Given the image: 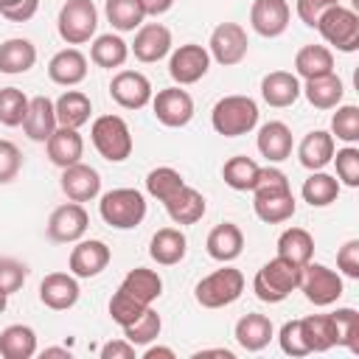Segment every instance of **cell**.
<instances>
[{
    "mask_svg": "<svg viewBox=\"0 0 359 359\" xmlns=\"http://www.w3.org/2000/svg\"><path fill=\"white\" fill-rule=\"evenodd\" d=\"M90 62L79 48H62L59 53L50 56L48 62V79L59 87H76L87 79Z\"/></svg>",
    "mask_w": 359,
    "mask_h": 359,
    "instance_id": "19",
    "label": "cell"
},
{
    "mask_svg": "<svg viewBox=\"0 0 359 359\" xmlns=\"http://www.w3.org/2000/svg\"><path fill=\"white\" fill-rule=\"evenodd\" d=\"M129 53H135L137 62L154 65L171 53V31L163 22H143L135 31V42L129 45Z\"/></svg>",
    "mask_w": 359,
    "mask_h": 359,
    "instance_id": "15",
    "label": "cell"
},
{
    "mask_svg": "<svg viewBox=\"0 0 359 359\" xmlns=\"http://www.w3.org/2000/svg\"><path fill=\"white\" fill-rule=\"evenodd\" d=\"M337 269L351 278V280H359V238H348L339 252H337Z\"/></svg>",
    "mask_w": 359,
    "mask_h": 359,
    "instance_id": "53",
    "label": "cell"
},
{
    "mask_svg": "<svg viewBox=\"0 0 359 359\" xmlns=\"http://www.w3.org/2000/svg\"><path fill=\"white\" fill-rule=\"evenodd\" d=\"M59 188L70 202H90L101 194V174L87 163H73L62 168Z\"/></svg>",
    "mask_w": 359,
    "mask_h": 359,
    "instance_id": "18",
    "label": "cell"
},
{
    "mask_svg": "<svg viewBox=\"0 0 359 359\" xmlns=\"http://www.w3.org/2000/svg\"><path fill=\"white\" fill-rule=\"evenodd\" d=\"M292 8L286 0H252L250 6V25L258 36L275 39L289 28Z\"/></svg>",
    "mask_w": 359,
    "mask_h": 359,
    "instance_id": "16",
    "label": "cell"
},
{
    "mask_svg": "<svg viewBox=\"0 0 359 359\" xmlns=\"http://www.w3.org/2000/svg\"><path fill=\"white\" fill-rule=\"evenodd\" d=\"M143 311H146V303H140L137 297H132L126 289L118 286V292H112V297H109V317L121 328H126L129 323H135Z\"/></svg>",
    "mask_w": 359,
    "mask_h": 359,
    "instance_id": "47",
    "label": "cell"
},
{
    "mask_svg": "<svg viewBox=\"0 0 359 359\" xmlns=\"http://www.w3.org/2000/svg\"><path fill=\"white\" fill-rule=\"evenodd\" d=\"M250 50V39H247V31L238 25V22H219L213 31H210V39H208V53L216 65L222 67H233L238 62H244Z\"/></svg>",
    "mask_w": 359,
    "mask_h": 359,
    "instance_id": "9",
    "label": "cell"
},
{
    "mask_svg": "<svg viewBox=\"0 0 359 359\" xmlns=\"http://www.w3.org/2000/svg\"><path fill=\"white\" fill-rule=\"evenodd\" d=\"M36 353V331L31 325L14 323L0 331V356L3 359H31Z\"/></svg>",
    "mask_w": 359,
    "mask_h": 359,
    "instance_id": "34",
    "label": "cell"
},
{
    "mask_svg": "<svg viewBox=\"0 0 359 359\" xmlns=\"http://www.w3.org/2000/svg\"><path fill=\"white\" fill-rule=\"evenodd\" d=\"M261 98L275 109L292 107L300 98V79L289 70H272L261 79Z\"/></svg>",
    "mask_w": 359,
    "mask_h": 359,
    "instance_id": "22",
    "label": "cell"
},
{
    "mask_svg": "<svg viewBox=\"0 0 359 359\" xmlns=\"http://www.w3.org/2000/svg\"><path fill=\"white\" fill-rule=\"evenodd\" d=\"M241 292H244V275H241V269L224 264L222 269L205 275L196 283L194 297H196V303L202 309H224V306L236 303L241 297Z\"/></svg>",
    "mask_w": 359,
    "mask_h": 359,
    "instance_id": "5",
    "label": "cell"
},
{
    "mask_svg": "<svg viewBox=\"0 0 359 359\" xmlns=\"http://www.w3.org/2000/svg\"><path fill=\"white\" fill-rule=\"evenodd\" d=\"M109 95L123 109H143L146 104H151L154 90L140 70H118L109 81Z\"/></svg>",
    "mask_w": 359,
    "mask_h": 359,
    "instance_id": "13",
    "label": "cell"
},
{
    "mask_svg": "<svg viewBox=\"0 0 359 359\" xmlns=\"http://www.w3.org/2000/svg\"><path fill=\"white\" fill-rule=\"evenodd\" d=\"M140 6H143V11H146V17L151 14V17H160V14H165L171 6H174V0H140Z\"/></svg>",
    "mask_w": 359,
    "mask_h": 359,
    "instance_id": "57",
    "label": "cell"
},
{
    "mask_svg": "<svg viewBox=\"0 0 359 359\" xmlns=\"http://www.w3.org/2000/svg\"><path fill=\"white\" fill-rule=\"evenodd\" d=\"M36 65V48L25 36H11L0 42V73L6 76H20L28 73Z\"/></svg>",
    "mask_w": 359,
    "mask_h": 359,
    "instance_id": "29",
    "label": "cell"
},
{
    "mask_svg": "<svg viewBox=\"0 0 359 359\" xmlns=\"http://www.w3.org/2000/svg\"><path fill=\"white\" fill-rule=\"evenodd\" d=\"M331 317L337 328V345L348 348L351 353H359V311L345 306V309H337Z\"/></svg>",
    "mask_w": 359,
    "mask_h": 359,
    "instance_id": "46",
    "label": "cell"
},
{
    "mask_svg": "<svg viewBox=\"0 0 359 359\" xmlns=\"http://www.w3.org/2000/svg\"><path fill=\"white\" fill-rule=\"evenodd\" d=\"M39 8V0H0V17L8 22H28Z\"/></svg>",
    "mask_w": 359,
    "mask_h": 359,
    "instance_id": "54",
    "label": "cell"
},
{
    "mask_svg": "<svg viewBox=\"0 0 359 359\" xmlns=\"http://www.w3.org/2000/svg\"><path fill=\"white\" fill-rule=\"evenodd\" d=\"M28 95L20 87H3L0 90V123L14 129L22 126L25 115H28Z\"/></svg>",
    "mask_w": 359,
    "mask_h": 359,
    "instance_id": "43",
    "label": "cell"
},
{
    "mask_svg": "<svg viewBox=\"0 0 359 359\" xmlns=\"http://www.w3.org/2000/svg\"><path fill=\"white\" fill-rule=\"evenodd\" d=\"M297 289L306 294L309 303H314V306H331V303H337L342 297V275L334 272L325 264L309 261L303 266V272H300Z\"/></svg>",
    "mask_w": 359,
    "mask_h": 359,
    "instance_id": "8",
    "label": "cell"
},
{
    "mask_svg": "<svg viewBox=\"0 0 359 359\" xmlns=\"http://www.w3.org/2000/svg\"><path fill=\"white\" fill-rule=\"evenodd\" d=\"M56 126H59V121H56V107H53V101H50L48 95H34V98L28 101V115H25V121H22L25 135H28L34 143H45V140L53 135Z\"/></svg>",
    "mask_w": 359,
    "mask_h": 359,
    "instance_id": "24",
    "label": "cell"
},
{
    "mask_svg": "<svg viewBox=\"0 0 359 359\" xmlns=\"http://www.w3.org/2000/svg\"><path fill=\"white\" fill-rule=\"evenodd\" d=\"M157 356H163V359H174L177 353H174L171 348H163V345H149V348L143 351V359H157Z\"/></svg>",
    "mask_w": 359,
    "mask_h": 359,
    "instance_id": "58",
    "label": "cell"
},
{
    "mask_svg": "<svg viewBox=\"0 0 359 359\" xmlns=\"http://www.w3.org/2000/svg\"><path fill=\"white\" fill-rule=\"evenodd\" d=\"M205 250H208V255H210L213 261H219V264L236 261V258L241 255V250H244V233H241V227L233 224V222L216 224V227L208 233V238H205Z\"/></svg>",
    "mask_w": 359,
    "mask_h": 359,
    "instance_id": "21",
    "label": "cell"
},
{
    "mask_svg": "<svg viewBox=\"0 0 359 359\" xmlns=\"http://www.w3.org/2000/svg\"><path fill=\"white\" fill-rule=\"evenodd\" d=\"M42 356H65V359H70V351L67 348H45Z\"/></svg>",
    "mask_w": 359,
    "mask_h": 359,
    "instance_id": "60",
    "label": "cell"
},
{
    "mask_svg": "<svg viewBox=\"0 0 359 359\" xmlns=\"http://www.w3.org/2000/svg\"><path fill=\"white\" fill-rule=\"evenodd\" d=\"M151 109L163 126L180 129V126H188L194 118V98L188 90L174 84V87L157 90V95H151Z\"/></svg>",
    "mask_w": 359,
    "mask_h": 359,
    "instance_id": "12",
    "label": "cell"
},
{
    "mask_svg": "<svg viewBox=\"0 0 359 359\" xmlns=\"http://www.w3.org/2000/svg\"><path fill=\"white\" fill-rule=\"evenodd\" d=\"M98 28V8L93 0H65L56 17V31L67 45H84L95 36Z\"/></svg>",
    "mask_w": 359,
    "mask_h": 359,
    "instance_id": "6",
    "label": "cell"
},
{
    "mask_svg": "<svg viewBox=\"0 0 359 359\" xmlns=\"http://www.w3.org/2000/svg\"><path fill=\"white\" fill-rule=\"evenodd\" d=\"M90 140L107 163H123L135 149L132 129L121 115H98L90 126Z\"/></svg>",
    "mask_w": 359,
    "mask_h": 359,
    "instance_id": "3",
    "label": "cell"
},
{
    "mask_svg": "<svg viewBox=\"0 0 359 359\" xmlns=\"http://www.w3.org/2000/svg\"><path fill=\"white\" fill-rule=\"evenodd\" d=\"M104 14H107L109 25L115 31H121V34L140 28L143 20H146V11H143L140 0H107L104 3Z\"/></svg>",
    "mask_w": 359,
    "mask_h": 359,
    "instance_id": "40",
    "label": "cell"
},
{
    "mask_svg": "<svg viewBox=\"0 0 359 359\" xmlns=\"http://www.w3.org/2000/svg\"><path fill=\"white\" fill-rule=\"evenodd\" d=\"M300 196L303 202H309L311 208H328L337 202L339 196V180L325 174L323 168L320 171H311L306 180H303V188H300Z\"/></svg>",
    "mask_w": 359,
    "mask_h": 359,
    "instance_id": "36",
    "label": "cell"
},
{
    "mask_svg": "<svg viewBox=\"0 0 359 359\" xmlns=\"http://www.w3.org/2000/svg\"><path fill=\"white\" fill-rule=\"evenodd\" d=\"M22 168V151L11 140H0V185L11 182Z\"/></svg>",
    "mask_w": 359,
    "mask_h": 359,
    "instance_id": "52",
    "label": "cell"
},
{
    "mask_svg": "<svg viewBox=\"0 0 359 359\" xmlns=\"http://www.w3.org/2000/svg\"><path fill=\"white\" fill-rule=\"evenodd\" d=\"M56 121L59 126H70V129H81L87 121H90V112H93V101L90 95H84L81 90H67L62 93L56 101Z\"/></svg>",
    "mask_w": 359,
    "mask_h": 359,
    "instance_id": "33",
    "label": "cell"
},
{
    "mask_svg": "<svg viewBox=\"0 0 359 359\" xmlns=\"http://www.w3.org/2000/svg\"><path fill=\"white\" fill-rule=\"evenodd\" d=\"M300 95H306V101L314 109H334V107L342 104L345 87H342V79L337 73H328V76H320V79H309L300 87Z\"/></svg>",
    "mask_w": 359,
    "mask_h": 359,
    "instance_id": "30",
    "label": "cell"
},
{
    "mask_svg": "<svg viewBox=\"0 0 359 359\" xmlns=\"http://www.w3.org/2000/svg\"><path fill=\"white\" fill-rule=\"evenodd\" d=\"M278 255L297 264V266H306L314 255V238L309 230L303 227H286L280 236H278Z\"/></svg>",
    "mask_w": 359,
    "mask_h": 359,
    "instance_id": "37",
    "label": "cell"
},
{
    "mask_svg": "<svg viewBox=\"0 0 359 359\" xmlns=\"http://www.w3.org/2000/svg\"><path fill=\"white\" fill-rule=\"evenodd\" d=\"M45 149H48V160L59 168L81 163V157H84V140H81L79 129H70V126H56L53 135L45 140Z\"/></svg>",
    "mask_w": 359,
    "mask_h": 359,
    "instance_id": "23",
    "label": "cell"
},
{
    "mask_svg": "<svg viewBox=\"0 0 359 359\" xmlns=\"http://www.w3.org/2000/svg\"><path fill=\"white\" fill-rule=\"evenodd\" d=\"M258 171H261V165H258L252 157L236 154V157H230V160L222 165V180H224V185H230L233 191H252V185H255V180H258Z\"/></svg>",
    "mask_w": 359,
    "mask_h": 359,
    "instance_id": "41",
    "label": "cell"
},
{
    "mask_svg": "<svg viewBox=\"0 0 359 359\" xmlns=\"http://www.w3.org/2000/svg\"><path fill=\"white\" fill-rule=\"evenodd\" d=\"M233 337H236V342L244 348V351H250V353H255V351H264L266 345H269V339L275 337V328H272V320L266 317V314H244L238 323H236V328H233Z\"/></svg>",
    "mask_w": 359,
    "mask_h": 359,
    "instance_id": "28",
    "label": "cell"
},
{
    "mask_svg": "<svg viewBox=\"0 0 359 359\" xmlns=\"http://www.w3.org/2000/svg\"><path fill=\"white\" fill-rule=\"evenodd\" d=\"M300 272L303 266L275 255L272 261H266L255 278H252V292L261 303H283L300 283Z\"/></svg>",
    "mask_w": 359,
    "mask_h": 359,
    "instance_id": "1",
    "label": "cell"
},
{
    "mask_svg": "<svg viewBox=\"0 0 359 359\" xmlns=\"http://www.w3.org/2000/svg\"><path fill=\"white\" fill-rule=\"evenodd\" d=\"M98 213L115 230H135L146 219V196L137 188H112L101 196Z\"/></svg>",
    "mask_w": 359,
    "mask_h": 359,
    "instance_id": "4",
    "label": "cell"
},
{
    "mask_svg": "<svg viewBox=\"0 0 359 359\" xmlns=\"http://www.w3.org/2000/svg\"><path fill=\"white\" fill-rule=\"evenodd\" d=\"M337 112L331 115V135L348 146L359 143V107L353 104H339L334 107Z\"/></svg>",
    "mask_w": 359,
    "mask_h": 359,
    "instance_id": "44",
    "label": "cell"
},
{
    "mask_svg": "<svg viewBox=\"0 0 359 359\" xmlns=\"http://www.w3.org/2000/svg\"><path fill=\"white\" fill-rule=\"evenodd\" d=\"M339 0H297V17L303 20V25H309V28H317V22H320V17L331 8V6H337Z\"/></svg>",
    "mask_w": 359,
    "mask_h": 359,
    "instance_id": "55",
    "label": "cell"
},
{
    "mask_svg": "<svg viewBox=\"0 0 359 359\" xmlns=\"http://www.w3.org/2000/svg\"><path fill=\"white\" fill-rule=\"evenodd\" d=\"M331 160L337 163V180H339V185L359 188V149L356 146L337 149Z\"/></svg>",
    "mask_w": 359,
    "mask_h": 359,
    "instance_id": "48",
    "label": "cell"
},
{
    "mask_svg": "<svg viewBox=\"0 0 359 359\" xmlns=\"http://www.w3.org/2000/svg\"><path fill=\"white\" fill-rule=\"evenodd\" d=\"M194 356H196V359H202V356H222V359H233V351H227V348H205V351H196Z\"/></svg>",
    "mask_w": 359,
    "mask_h": 359,
    "instance_id": "59",
    "label": "cell"
},
{
    "mask_svg": "<svg viewBox=\"0 0 359 359\" xmlns=\"http://www.w3.org/2000/svg\"><path fill=\"white\" fill-rule=\"evenodd\" d=\"M121 289H126L132 297H137L140 303L151 306L160 294H163V278L154 272V269H146V266H135L126 272V278L121 280Z\"/></svg>",
    "mask_w": 359,
    "mask_h": 359,
    "instance_id": "39",
    "label": "cell"
},
{
    "mask_svg": "<svg viewBox=\"0 0 359 359\" xmlns=\"http://www.w3.org/2000/svg\"><path fill=\"white\" fill-rule=\"evenodd\" d=\"M185 252H188V238H185V233L180 227H160L149 241V255L160 266L180 264L185 258Z\"/></svg>",
    "mask_w": 359,
    "mask_h": 359,
    "instance_id": "27",
    "label": "cell"
},
{
    "mask_svg": "<svg viewBox=\"0 0 359 359\" xmlns=\"http://www.w3.org/2000/svg\"><path fill=\"white\" fill-rule=\"evenodd\" d=\"M87 227H90V216H87L84 205L81 202H65L50 213L45 233L53 244H76L79 238H84Z\"/></svg>",
    "mask_w": 359,
    "mask_h": 359,
    "instance_id": "11",
    "label": "cell"
},
{
    "mask_svg": "<svg viewBox=\"0 0 359 359\" xmlns=\"http://www.w3.org/2000/svg\"><path fill=\"white\" fill-rule=\"evenodd\" d=\"M126 59H129V45L118 34H101L90 45V62L98 67H107V70L123 67Z\"/></svg>",
    "mask_w": 359,
    "mask_h": 359,
    "instance_id": "38",
    "label": "cell"
},
{
    "mask_svg": "<svg viewBox=\"0 0 359 359\" xmlns=\"http://www.w3.org/2000/svg\"><path fill=\"white\" fill-rule=\"evenodd\" d=\"M6 306H8V294H6V292H0V314L6 311Z\"/></svg>",
    "mask_w": 359,
    "mask_h": 359,
    "instance_id": "61",
    "label": "cell"
},
{
    "mask_svg": "<svg viewBox=\"0 0 359 359\" xmlns=\"http://www.w3.org/2000/svg\"><path fill=\"white\" fill-rule=\"evenodd\" d=\"M208 70H210V53H208L205 45L185 42V45H180L177 50H171L168 76L174 79V84H180V87L196 84L199 79L208 76Z\"/></svg>",
    "mask_w": 359,
    "mask_h": 359,
    "instance_id": "10",
    "label": "cell"
},
{
    "mask_svg": "<svg viewBox=\"0 0 359 359\" xmlns=\"http://www.w3.org/2000/svg\"><path fill=\"white\" fill-rule=\"evenodd\" d=\"M182 185H185L182 174H180L177 168H171V165H157V168H151V171L146 174V194L154 196L157 202H165V199L174 196Z\"/></svg>",
    "mask_w": 359,
    "mask_h": 359,
    "instance_id": "42",
    "label": "cell"
},
{
    "mask_svg": "<svg viewBox=\"0 0 359 359\" xmlns=\"http://www.w3.org/2000/svg\"><path fill=\"white\" fill-rule=\"evenodd\" d=\"M160 331H163L160 314H157L151 306H146V311H143L135 323H129V325L123 328V339H129L132 345H149V342H154V339L160 337Z\"/></svg>",
    "mask_w": 359,
    "mask_h": 359,
    "instance_id": "45",
    "label": "cell"
},
{
    "mask_svg": "<svg viewBox=\"0 0 359 359\" xmlns=\"http://www.w3.org/2000/svg\"><path fill=\"white\" fill-rule=\"evenodd\" d=\"M300 331L309 353H325L337 345V328L331 314H309L300 317Z\"/></svg>",
    "mask_w": 359,
    "mask_h": 359,
    "instance_id": "31",
    "label": "cell"
},
{
    "mask_svg": "<svg viewBox=\"0 0 359 359\" xmlns=\"http://www.w3.org/2000/svg\"><path fill=\"white\" fill-rule=\"evenodd\" d=\"M278 342H280V351L292 359H300V356H309V348L303 342V331H300V320H286L278 331Z\"/></svg>",
    "mask_w": 359,
    "mask_h": 359,
    "instance_id": "49",
    "label": "cell"
},
{
    "mask_svg": "<svg viewBox=\"0 0 359 359\" xmlns=\"http://www.w3.org/2000/svg\"><path fill=\"white\" fill-rule=\"evenodd\" d=\"M255 146H258L261 157H266V163H283L286 157H292L294 137H292V129L283 121H266L258 129Z\"/></svg>",
    "mask_w": 359,
    "mask_h": 359,
    "instance_id": "20",
    "label": "cell"
},
{
    "mask_svg": "<svg viewBox=\"0 0 359 359\" xmlns=\"http://www.w3.org/2000/svg\"><path fill=\"white\" fill-rule=\"evenodd\" d=\"M210 126L224 137H241L258 126V104L250 95H224L210 109Z\"/></svg>",
    "mask_w": 359,
    "mask_h": 359,
    "instance_id": "2",
    "label": "cell"
},
{
    "mask_svg": "<svg viewBox=\"0 0 359 359\" xmlns=\"http://www.w3.org/2000/svg\"><path fill=\"white\" fill-rule=\"evenodd\" d=\"M334 73V53L325 45H303L294 53V76L309 81Z\"/></svg>",
    "mask_w": 359,
    "mask_h": 359,
    "instance_id": "32",
    "label": "cell"
},
{
    "mask_svg": "<svg viewBox=\"0 0 359 359\" xmlns=\"http://www.w3.org/2000/svg\"><path fill=\"white\" fill-rule=\"evenodd\" d=\"M252 210L261 222L266 224H280V222H289L297 210V202L292 196V191H283V194H261V196H252Z\"/></svg>",
    "mask_w": 359,
    "mask_h": 359,
    "instance_id": "35",
    "label": "cell"
},
{
    "mask_svg": "<svg viewBox=\"0 0 359 359\" xmlns=\"http://www.w3.org/2000/svg\"><path fill=\"white\" fill-rule=\"evenodd\" d=\"M25 278H28V266L22 261H17V258H0V292H6V294L20 292L22 283H25Z\"/></svg>",
    "mask_w": 359,
    "mask_h": 359,
    "instance_id": "51",
    "label": "cell"
},
{
    "mask_svg": "<svg viewBox=\"0 0 359 359\" xmlns=\"http://www.w3.org/2000/svg\"><path fill=\"white\" fill-rule=\"evenodd\" d=\"M283 191H292L289 177H286L280 168L266 165V168L258 171V180H255V185H252L250 194H252V196H261V194H283Z\"/></svg>",
    "mask_w": 359,
    "mask_h": 359,
    "instance_id": "50",
    "label": "cell"
},
{
    "mask_svg": "<svg viewBox=\"0 0 359 359\" xmlns=\"http://www.w3.org/2000/svg\"><path fill=\"white\" fill-rule=\"evenodd\" d=\"M334 151H337L334 135L325 132V129H311V132L300 140V146H297V160H300L303 168L320 171V168H325V165L331 163Z\"/></svg>",
    "mask_w": 359,
    "mask_h": 359,
    "instance_id": "25",
    "label": "cell"
},
{
    "mask_svg": "<svg viewBox=\"0 0 359 359\" xmlns=\"http://www.w3.org/2000/svg\"><path fill=\"white\" fill-rule=\"evenodd\" d=\"M101 359H135V345L129 339H109L101 345Z\"/></svg>",
    "mask_w": 359,
    "mask_h": 359,
    "instance_id": "56",
    "label": "cell"
},
{
    "mask_svg": "<svg viewBox=\"0 0 359 359\" xmlns=\"http://www.w3.org/2000/svg\"><path fill=\"white\" fill-rule=\"evenodd\" d=\"M112 261V250L101 238H79L76 247L70 250L67 269L76 278H98Z\"/></svg>",
    "mask_w": 359,
    "mask_h": 359,
    "instance_id": "14",
    "label": "cell"
},
{
    "mask_svg": "<svg viewBox=\"0 0 359 359\" xmlns=\"http://www.w3.org/2000/svg\"><path fill=\"white\" fill-rule=\"evenodd\" d=\"M317 31H320V36H323L328 45H334V48L342 50V53L359 50V14H356L353 8H348V6H342V3L331 6V8L320 17Z\"/></svg>",
    "mask_w": 359,
    "mask_h": 359,
    "instance_id": "7",
    "label": "cell"
},
{
    "mask_svg": "<svg viewBox=\"0 0 359 359\" xmlns=\"http://www.w3.org/2000/svg\"><path fill=\"white\" fill-rule=\"evenodd\" d=\"M81 289H79V278L73 272H50L42 278L39 283V300L42 306L53 309V311H67L79 303Z\"/></svg>",
    "mask_w": 359,
    "mask_h": 359,
    "instance_id": "17",
    "label": "cell"
},
{
    "mask_svg": "<svg viewBox=\"0 0 359 359\" xmlns=\"http://www.w3.org/2000/svg\"><path fill=\"white\" fill-rule=\"evenodd\" d=\"M165 213H168V219L174 222V224H196L202 216H205V210H208V202H205V196L196 191V188H191V185H182L174 196H168L165 202Z\"/></svg>",
    "mask_w": 359,
    "mask_h": 359,
    "instance_id": "26",
    "label": "cell"
}]
</instances>
